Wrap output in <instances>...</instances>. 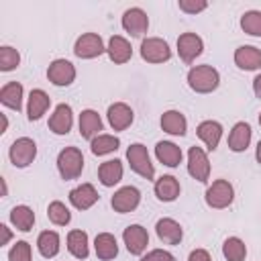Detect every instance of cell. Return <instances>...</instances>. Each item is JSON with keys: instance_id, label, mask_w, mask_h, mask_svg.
Here are the masks:
<instances>
[{"instance_id": "d590c367", "label": "cell", "mask_w": 261, "mask_h": 261, "mask_svg": "<svg viewBox=\"0 0 261 261\" xmlns=\"http://www.w3.org/2000/svg\"><path fill=\"white\" fill-rule=\"evenodd\" d=\"M241 29L251 37H261V10H247L241 16Z\"/></svg>"}, {"instance_id": "7bdbcfd3", "label": "cell", "mask_w": 261, "mask_h": 261, "mask_svg": "<svg viewBox=\"0 0 261 261\" xmlns=\"http://www.w3.org/2000/svg\"><path fill=\"white\" fill-rule=\"evenodd\" d=\"M253 92H255L257 98H261V73H257L255 80H253Z\"/></svg>"}, {"instance_id": "52a82bcc", "label": "cell", "mask_w": 261, "mask_h": 261, "mask_svg": "<svg viewBox=\"0 0 261 261\" xmlns=\"http://www.w3.org/2000/svg\"><path fill=\"white\" fill-rule=\"evenodd\" d=\"M104 51L106 47L98 33H84L82 37L75 39V45H73V53L80 59H94V57H100Z\"/></svg>"}, {"instance_id": "8d00e7d4", "label": "cell", "mask_w": 261, "mask_h": 261, "mask_svg": "<svg viewBox=\"0 0 261 261\" xmlns=\"http://www.w3.org/2000/svg\"><path fill=\"white\" fill-rule=\"evenodd\" d=\"M18 65H20V53L10 45L0 47V71H12Z\"/></svg>"}, {"instance_id": "d6a6232c", "label": "cell", "mask_w": 261, "mask_h": 261, "mask_svg": "<svg viewBox=\"0 0 261 261\" xmlns=\"http://www.w3.org/2000/svg\"><path fill=\"white\" fill-rule=\"evenodd\" d=\"M120 147V141H118V137H114V135H98L96 139H92L90 141V151L94 153V155H98V157H102V155H108V153H114L116 149Z\"/></svg>"}, {"instance_id": "ab89813d", "label": "cell", "mask_w": 261, "mask_h": 261, "mask_svg": "<svg viewBox=\"0 0 261 261\" xmlns=\"http://www.w3.org/2000/svg\"><path fill=\"white\" fill-rule=\"evenodd\" d=\"M139 261H175V257L165 249H153L147 255H143Z\"/></svg>"}, {"instance_id": "bcb514c9", "label": "cell", "mask_w": 261, "mask_h": 261, "mask_svg": "<svg viewBox=\"0 0 261 261\" xmlns=\"http://www.w3.org/2000/svg\"><path fill=\"white\" fill-rule=\"evenodd\" d=\"M6 128H8V118L6 114H2V133H6Z\"/></svg>"}, {"instance_id": "f35d334b", "label": "cell", "mask_w": 261, "mask_h": 261, "mask_svg": "<svg viewBox=\"0 0 261 261\" xmlns=\"http://www.w3.org/2000/svg\"><path fill=\"white\" fill-rule=\"evenodd\" d=\"M177 6L186 14H198V12H202V10L208 8V2L206 0H179Z\"/></svg>"}, {"instance_id": "6da1fadb", "label": "cell", "mask_w": 261, "mask_h": 261, "mask_svg": "<svg viewBox=\"0 0 261 261\" xmlns=\"http://www.w3.org/2000/svg\"><path fill=\"white\" fill-rule=\"evenodd\" d=\"M220 73L212 65H196L188 71V86L198 94H210L218 88Z\"/></svg>"}, {"instance_id": "74e56055", "label": "cell", "mask_w": 261, "mask_h": 261, "mask_svg": "<svg viewBox=\"0 0 261 261\" xmlns=\"http://www.w3.org/2000/svg\"><path fill=\"white\" fill-rule=\"evenodd\" d=\"M8 261H33L31 245L27 241H16L8 251Z\"/></svg>"}, {"instance_id": "60d3db41", "label": "cell", "mask_w": 261, "mask_h": 261, "mask_svg": "<svg viewBox=\"0 0 261 261\" xmlns=\"http://www.w3.org/2000/svg\"><path fill=\"white\" fill-rule=\"evenodd\" d=\"M188 261H212V257L206 249H194V251H190Z\"/></svg>"}, {"instance_id": "ffe728a7", "label": "cell", "mask_w": 261, "mask_h": 261, "mask_svg": "<svg viewBox=\"0 0 261 261\" xmlns=\"http://www.w3.org/2000/svg\"><path fill=\"white\" fill-rule=\"evenodd\" d=\"M251 137H253V130H251V124L249 122H237L232 128H230V135H228V149L232 153H243L247 151V147L251 145Z\"/></svg>"}, {"instance_id": "f6af8a7d", "label": "cell", "mask_w": 261, "mask_h": 261, "mask_svg": "<svg viewBox=\"0 0 261 261\" xmlns=\"http://www.w3.org/2000/svg\"><path fill=\"white\" fill-rule=\"evenodd\" d=\"M0 186H2V196H8V186H6L4 177H0Z\"/></svg>"}, {"instance_id": "8992f818", "label": "cell", "mask_w": 261, "mask_h": 261, "mask_svg": "<svg viewBox=\"0 0 261 261\" xmlns=\"http://www.w3.org/2000/svg\"><path fill=\"white\" fill-rule=\"evenodd\" d=\"M141 57L147 63H163L171 59V49L167 45V41L159 39V37H147L141 43Z\"/></svg>"}, {"instance_id": "ac0fdd59", "label": "cell", "mask_w": 261, "mask_h": 261, "mask_svg": "<svg viewBox=\"0 0 261 261\" xmlns=\"http://www.w3.org/2000/svg\"><path fill=\"white\" fill-rule=\"evenodd\" d=\"M98 198L100 196H98V192L92 184H82V186H77L69 192V202L77 210H90L98 202Z\"/></svg>"}, {"instance_id": "7a4b0ae2", "label": "cell", "mask_w": 261, "mask_h": 261, "mask_svg": "<svg viewBox=\"0 0 261 261\" xmlns=\"http://www.w3.org/2000/svg\"><path fill=\"white\" fill-rule=\"evenodd\" d=\"M57 171L61 179H77L84 171V155L77 147H65L57 155Z\"/></svg>"}, {"instance_id": "2e32d148", "label": "cell", "mask_w": 261, "mask_h": 261, "mask_svg": "<svg viewBox=\"0 0 261 261\" xmlns=\"http://www.w3.org/2000/svg\"><path fill=\"white\" fill-rule=\"evenodd\" d=\"M155 232H157L159 241L165 245H179L184 239V228L173 218H159L155 224Z\"/></svg>"}, {"instance_id": "9c48e42d", "label": "cell", "mask_w": 261, "mask_h": 261, "mask_svg": "<svg viewBox=\"0 0 261 261\" xmlns=\"http://www.w3.org/2000/svg\"><path fill=\"white\" fill-rule=\"evenodd\" d=\"M47 77L53 86L57 88H65V86H71L73 80H75V67L71 61L67 59H53L47 67Z\"/></svg>"}, {"instance_id": "e575fe53", "label": "cell", "mask_w": 261, "mask_h": 261, "mask_svg": "<svg viewBox=\"0 0 261 261\" xmlns=\"http://www.w3.org/2000/svg\"><path fill=\"white\" fill-rule=\"evenodd\" d=\"M47 216H49V220H51L55 226H65V224H69V220H71L69 208H67L63 202H59V200H53V202L47 206Z\"/></svg>"}, {"instance_id": "8fae6325", "label": "cell", "mask_w": 261, "mask_h": 261, "mask_svg": "<svg viewBox=\"0 0 261 261\" xmlns=\"http://www.w3.org/2000/svg\"><path fill=\"white\" fill-rule=\"evenodd\" d=\"M204 51V41L196 33H184L177 37V55L184 63H194Z\"/></svg>"}, {"instance_id": "f1b7e54d", "label": "cell", "mask_w": 261, "mask_h": 261, "mask_svg": "<svg viewBox=\"0 0 261 261\" xmlns=\"http://www.w3.org/2000/svg\"><path fill=\"white\" fill-rule=\"evenodd\" d=\"M179 192H181V186H179L177 177H173V175H161L155 181V196L161 202H173V200H177Z\"/></svg>"}, {"instance_id": "4fadbf2b", "label": "cell", "mask_w": 261, "mask_h": 261, "mask_svg": "<svg viewBox=\"0 0 261 261\" xmlns=\"http://www.w3.org/2000/svg\"><path fill=\"white\" fill-rule=\"evenodd\" d=\"M122 241L130 255H143L149 245V232L141 224H128L122 232Z\"/></svg>"}, {"instance_id": "277c9868", "label": "cell", "mask_w": 261, "mask_h": 261, "mask_svg": "<svg viewBox=\"0 0 261 261\" xmlns=\"http://www.w3.org/2000/svg\"><path fill=\"white\" fill-rule=\"evenodd\" d=\"M206 204L214 210H222V208H228L234 200V188L228 179H214L208 190H206V196H204Z\"/></svg>"}, {"instance_id": "f546056e", "label": "cell", "mask_w": 261, "mask_h": 261, "mask_svg": "<svg viewBox=\"0 0 261 261\" xmlns=\"http://www.w3.org/2000/svg\"><path fill=\"white\" fill-rule=\"evenodd\" d=\"M67 251L75 257V259H86L90 255V241H88V232L86 230H69L67 234Z\"/></svg>"}, {"instance_id": "e0dca14e", "label": "cell", "mask_w": 261, "mask_h": 261, "mask_svg": "<svg viewBox=\"0 0 261 261\" xmlns=\"http://www.w3.org/2000/svg\"><path fill=\"white\" fill-rule=\"evenodd\" d=\"M49 106H51V98L47 96L45 90H41V88L31 90L29 102H27V118H29L31 122L39 120V118L49 110Z\"/></svg>"}, {"instance_id": "30bf717a", "label": "cell", "mask_w": 261, "mask_h": 261, "mask_svg": "<svg viewBox=\"0 0 261 261\" xmlns=\"http://www.w3.org/2000/svg\"><path fill=\"white\" fill-rule=\"evenodd\" d=\"M139 204H141V192H139V188H135V186H124V188L116 190L114 196L110 198V206H112L114 212H118V214L133 212Z\"/></svg>"}, {"instance_id": "cb8c5ba5", "label": "cell", "mask_w": 261, "mask_h": 261, "mask_svg": "<svg viewBox=\"0 0 261 261\" xmlns=\"http://www.w3.org/2000/svg\"><path fill=\"white\" fill-rule=\"evenodd\" d=\"M155 157L159 159V163H163L167 167H177L181 163L184 153H181V149L175 143H171V141H159L155 145Z\"/></svg>"}, {"instance_id": "5b68a950", "label": "cell", "mask_w": 261, "mask_h": 261, "mask_svg": "<svg viewBox=\"0 0 261 261\" xmlns=\"http://www.w3.org/2000/svg\"><path fill=\"white\" fill-rule=\"evenodd\" d=\"M8 157L14 167H29L37 157V143L31 137H20L10 145Z\"/></svg>"}, {"instance_id": "4dcf8cb0", "label": "cell", "mask_w": 261, "mask_h": 261, "mask_svg": "<svg viewBox=\"0 0 261 261\" xmlns=\"http://www.w3.org/2000/svg\"><path fill=\"white\" fill-rule=\"evenodd\" d=\"M10 222H12V226H14L16 230L29 232V230L33 228V224H35V212H33V208H29L27 204L14 206V208L10 210Z\"/></svg>"}, {"instance_id": "7c38bea8", "label": "cell", "mask_w": 261, "mask_h": 261, "mask_svg": "<svg viewBox=\"0 0 261 261\" xmlns=\"http://www.w3.org/2000/svg\"><path fill=\"white\" fill-rule=\"evenodd\" d=\"M122 29L130 35V37H143L149 29V16L143 8L133 6L128 10H124L122 14Z\"/></svg>"}, {"instance_id": "44dd1931", "label": "cell", "mask_w": 261, "mask_h": 261, "mask_svg": "<svg viewBox=\"0 0 261 261\" xmlns=\"http://www.w3.org/2000/svg\"><path fill=\"white\" fill-rule=\"evenodd\" d=\"M234 63L239 69L245 71H255L261 67V49L253 47V45H241L234 51Z\"/></svg>"}, {"instance_id": "603a6c76", "label": "cell", "mask_w": 261, "mask_h": 261, "mask_svg": "<svg viewBox=\"0 0 261 261\" xmlns=\"http://www.w3.org/2000/svg\"><path fill=\"white\" fill-rule=\"evenodd\" d=\"M100 130H102V118H100V114L96 110H92V108L82 110V114H80V135L84 139L92 141L98 135H102Z\"/></svg>"}, {"instance_id": "ee69618b", "label": "cell", "mask_w": 261, "mask_h": 261, "mask_svg": "<svg viewBox=\"0 0 261 261\" xmlns=\"http://www.w3.org/2000/svg\"><path fill=\"white\" fill-rule=\"evenodd\" d=\"M255 159H257V163L261 165V141L257 143V149H255Z\"/></svg>"}, {"instance_id": "9a60e30c", "label": "cell", "mask_w": 261, "mask_h": 261, "mask_svg": "<svg viewBox=\"0 0 261 261\" xmlns=\"http://www.w3.org/2000/svg\"><path fill=\"white\" fill-rule=\"evenodd\" d=\"M73 126V112L69 104H57L53 114L49 116V130L55 135H67Z\"/></svg>"}, {"instance_id": "4316f807", "label": "cell", "mask_w": 261, "mask_h": 261, "mask_svg": "<svg viewBox=\"0 0 261 261\" xmlns=\"http://www.w3.org/2000/svg\"><path fill=\"white\" fill-rule=\"evenodd\" d=\"M22 84L20 82H8L0 90V102L10 110H22Z\"/></svg>"}, {"instance_id": "3957f363", "label": "cell", "mask_w": 261, "mask_h": 261, "mask_svg": "<svg viewBox=\"0 0 261 261\" xmlns=\"http://www.w3.org/2000/svg\"><path fill=\"white\" fill-rule=\"evenodd\" d=\"M126 161L130 165V169L145 177V179H153L155 177V167L151 163V157H149V151L143 143H133L128 149H126Z\"/></svg>"}, {"instance_id": "7402d4cb", "label": "cell", "mask_w": 261, "mask_h": 261, "mask_svg": "<svg viewBox=\"0 0 261 261\" xmlns=\"http://www.w3.org/2000/svg\"><path fill=\"white\" fill-rule=\"evenodd\" d=\"M106 53H108L110 61L122 65V63H126L133 57V47H130V43L124 37L112 35L110 41H108V45H106Z\"/></svg>"}, {"instance_id": "484cf974", "label": "cell", "mask_w": 261, "mask_h": 261, "mask_svg": "<svg viewBox=\"0 0 261 261\" xmlns=\"http://www.w3.org/2000/svg\"><path fill=\"white\" fill-rule=\"evenodd\" d=\"M94 251H96V257L102 259V261H110L118 255V243H116V237L110 234V232H100L96 234L94 239Z\"/></svg>"}, {"instance_id": "836d02e7", "label": "cell", "mask_w": 261, "mask_h": 261, "mask_svg": "<svg viewBox=\"0 0 261 261\" xmlns=\"http://www.w3.org/2000/svg\"><path fill=\"white\" fill-rule=\"evenodd\" d=\"M222 255L226 261H245L247 257V245L239 237H228L222 243Z\"/></svg>"}, {"instance_id": "7dc6e473", "label": "cell", "mask_w": 261, "mask_h": 261, "mask_svg": "<svg viewBox=\"0 0 261 261\" xmlns=\"http://www.w3.org/2000/svg\"><path fill=\"white\" fill-rule=\"evenodd\" d=\"M259 124H261V112H259Z\"/></svg>"}, {"instance_id": "d4e9b609", "label": "cell", "mask_w": 261, "mask_h": 261, "mask_svg": "<svg viewBox=\"0 0 261 261\" xmlns=\"http://www.w3.org/2000/svg\"><path fill=\"white\" fill-rule=\"evenodd\" d=\"M98 179L104 188H112L122 179V161L118 159H108L100 163L98 167Z\"/></svg>"}, {"instance_id": "ba28073f", "label": "cell", "mask_w": 261, "mask_h": 261, "mask_svg": "<svg viewBox=\"0 0 261 261\" xmlns=\"http://www.w3.org/2000/svg\"><path fill=\"white\" fill-rule=\"evenodd\" d=\"M188 173L198 179L200 184H206L210 177V161L202 147H190L188 151Z\"/></svg>"}, {"instance_id": "83f0119b", "label": "cell", "mask_w": 261, "mask_h": 261, "mask_svg": "<svg viewBox=\"0 0 261 261\" xmlns=\"http://www.w3.org/2000/svg\"><path fill=\"white\" fill-rule=\"evenodd\" d=\"M161 128H163L167 135L184 137L186 130H188V120H186V116H184L179 110H167V112H163V116H161Z\"/></svg>"}, {"instance_id": "1f68e13d", "label": "cell", "mask_w": 261, "mask_h": 261, "mask_svg": "<svg viewBox=\"0 0 261 261\" xmlns=\"http://www.w3.org/2000/svg\"><path fill=\"white\" fill-rule=\"evenodd\" d=\"M37 249L45 259H53L61 249V239L55 230H43L37 237Z\"/></svg>"}, {"instance_id": "5bb4252c", "label": "cell", "mask_w": 261, "mask_h": 261, "mask_svg": "<svg viewBox=\"0 0 261 261\" xmlns=\"http://www.w3.org/2000/svg\"><path fill=\"white\" fill-rule=\"evenodd\" d=\"M106 116H108V124L112 126V130H124V128H128V126L133 124V120H135L133 108H130L128 104H124V102H114V104H110Z\"/></svg>"}, {"instance_id": "d6986e66", "label": "cell", "mask_w": 261, "mask_h": 261, "mask_svg": "<svg viewBox=\"0 0 261 261\" xmlns=\"http://www.w3.org/2000/svg\"><path fill=\"white\" fill-rule=\"evenodd\" d=\"M200 141L206 145L208 151H214L218 149V143L222 139V124L218 120H202L196 128Z\"/></svg>"}, {"instance_id": "b9f144b4", "label": "cell", "mask_w": 261, "mask_h": 261, "mask_svg": "<svg viewBox=\"0 0 261 261\" xmlns=\"http://www.w3.org/2000/svg\"><path fill=\"white\" fill-rule=\"evenodd\" d=\"M0 232H2V241H0V245L4 247V245L10 243V239H12V230H10L6 224H0Z\"/></svg>"}]
</instances>
